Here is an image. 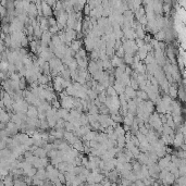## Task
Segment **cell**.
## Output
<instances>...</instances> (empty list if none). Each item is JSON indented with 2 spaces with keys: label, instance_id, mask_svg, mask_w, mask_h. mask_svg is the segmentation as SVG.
Returning a JSON list of instances; mask_svg holds the SVG:
<instances>
[{
  "label": "cell",
  "instance_id": "6",
  "mask_svg": "<svg viewBox=\"0 0 186 186\" xmlns=\"http://www.w3.org/2000/svg\"><path fill=\"white\" fill-rule=\"evenodd\" d=\"M136 95L139 97V99H148V95L146 91H137Z\"/></svg>",
  "mask_w": 186,
  "mask_h": 186
},
{
  "label": "cell",
  "instance_id": "4",
  "mask_svg": "<svg viewBox=\"0 0 186 186\" xmlns=\"http://www.w3.org/2000/svg\"><path fill=\"white\" fill-rule=\"evenodd\" d=\"M168 91H169V94L171 95V97H173V98L177 97V91H176V88H175L174 86H169Z\"/></svg>",
  "mask_w": 186,
  "mask_h": 186
},
{
  "label": "cell",
  "instance_id": "7",
  "mask_svg": "<svg viewBox=\"0 0 186 186\" xmlns=\"http://www.w3.org/2000/svg\"><path fill=\"white\" fill-rule=\"evenodd\" d=\"M3 184H5V185H12L13 184V181H12V177L10 176H7L5 178V181H3Z\"/></svg>",
  "mask_w": 186,
  "mask_h": 186
},
{
  "label": "cell",
  "instance_id": "2",
  "mask_svg": "<svg viewBox=\"0 0 186 186\" xmlns=\"http://www.w3.org/2000/svg\"><path fill=\"white\" fill-rule=\"evenodd\" d=\"M26 113H27L28 118H37V117H38V110H37V108L34 107V106H31V107L28 106Z\"/></svg>",
  "mask_w": 186,
  "mask_h": 186
},
{
  "label": "cell",
  "instance_id": "1",
  "mask_svg": "<svg viewBox=\"0 0 186 186\" xmlns=\"http://www.w3.org/2000/svg\"><path fill=\"white\" fill-rule=\"evenodd\" d=\"M40 9H41V14H43V16H45V18L52 16V11H54V10L51 9V5H49L47 2L41 1Z\"/></svg>",
  "mask_w": 186,
  "mask_h": 186
},
{
  "label": "cell",
  "instance_id": "5",
  "mask_svg": "<svg viewBox=\"0 0 186 186\" xmlns=\"http://www.w3.org/2000/svg\"><path fill=\"white\" fill-rule=\"evenodd\" d=\"M156 37H157L158 40H163L164 38H165V32L159 30L158 32H157V34H156Z\"/></svg>",
  "mask_w": 186,
  "mask_h": 186
},
{
  "label": "cell",
  "instance_id": "8",
  "mask_svg": "<svg viewBox=\"0 0 186 186\" xmlns=\"http://www.w3.org/2000/svg\"><path fill=\"white\" fill-rule=\"evenodd\" d=\"M28 1H30V2H32V1H34V0H28Z\"/></svg>",
  "mask_w": 186,
  "mask_h": 186
},
{
  "label": "cell",
  "instance_id": "3",
  "mask_svg": "<svg viewBox=\"0 0 186 186\" xmlns=\"http://www.w3.org/2000/svg\"><path fill=\"white\" fill-rule=\"evenodd\" d=\"M173 143L175 144V146H181L183 144V134L182 133H177L176 137H175V139H173Z\"/></svg>",
  "mask_w": 186,
  "mask_h": 186
}]
</instances>
